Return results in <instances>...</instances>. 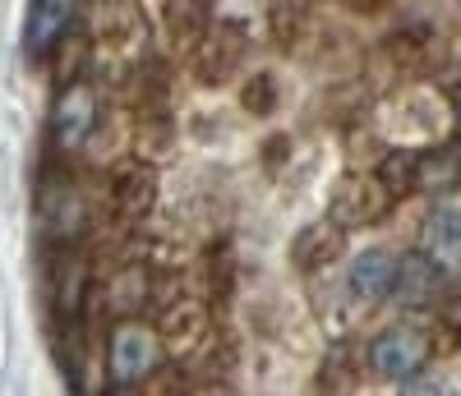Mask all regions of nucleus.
I'll return each mask as SVG.
<instances>
[{
  "label": "nucleus",
  "mask_w": 461,
  "mask_h": 396,
  "mask_svg": "<svg viewBox=\"0 0 461 396\" xmlns=\"http://www.w3.org/2000/svg\"><path fill=\"white\" fill-rule=\"evenodd\" d=\"M393 282H397V258L388 249H369L351 263V291L360 300H388L393 295Z\"/></svg>",
  "instance_id": "obj_6"
},
{
  "label": "nucleus",
  "mask_w": 461,
  "mask_h": 396,
  "mask_svg": "<svg viewBox=\"0 0 461 396\" xmlns=\"http://www.w3.org/2000/svg\"><path fill=\"white\" fill-rule=\"evenodd\" d=\"M97 125V97L88 84H65V93L56 97V111H51V139L74 152V148H84V139L93 134Z\"/></svg>",
  "instance_id": "obj_3"
},
{
  "label": "nucleus",
  "mask_w": 461,
  "mask_h": 396,
  "mask_svg": "<svg viewBox=\"0 0 461 396\" xmlns=\"http://www.w3.org/2000/svg\"><path fill=\"white\" fill-rule=\"evenodd\" d=\"M425 258L438 272H461V203H443L425 217Z\"/></svg>",
  "instance_id": "obj_5"
},
{
  "label": "nucleus",
  "mask_w": 461,
  "mask_h": 396,
  "mask_svg": "<svg viewBox=\"0 0 461 396\" xmlns=\"http://www.w3.org/2000/svg\"><path fill=\"white\" fill-rule=\"evenodd\" d=\"M245 106L249 111H267V106H273V78H254V84H249V93H245Z\"/></svg>",
  "instance_id": "obj_8"
},
{
  "label": "nucleus",
  "mask_w": 461,
  "mask_h": 396,
  "mask_svg": "<svg viewBox=\"0 0 461 396\" xmlns=\"http://www.w3.org/2000/svg\"><path fill=\"white\" fill-rule=\"evenodd\" d=\"M74 10L79 0H32V14H28V28H23V51L37 60V56H51L65 32L74 23Z\"/></svg>",
  "instance_id": "obj_4"
},
{
  "label": "nucleus",
  "mask_w": 461,
  "mask_h": 396,
  "mask_svg": "<svg viewBox=\"0 0 461 396\" xmlns=\"http://www.w3.org/2000/svg\"><path fill=\"white\" fill-rule=\"evenodd\" d=\"M162 364V337L139 319H121L106 337V374L115 387H139Z\"/></svg>",
  "instance_id": "obj_1"
},
{
  "label": "nucleus",
  "mask_w": 461,
  "mask_h": 396,
  "mask_svg": "<svg viewBox=\"0 0 461 396\" xmlns=\"http://www.w3.org/2000/svg\"><path fill=\"white\" fill-rule=\"evenodd\" d=\"M429 364V337L415 332V328H388L369 341V369L383 378H415L420 369Z\"/></svg>",
  "instance_id": "obj_2"
},
{
  "label": "nucleus",
  "mask_w": 461,
  "mask_h": 396,
  "mask_svg": "<svg viewBox=\"0 0 461 396\" xmlns=\"http://www.w3.org/2000/svg\"><path fill=\"white\" fill-rule=\"evenodd\" d=\"M79 194H74L69 184H60V180H47V189H42V221H47V230L51 235H69L79 230Z\"/></svg>",
  "instance_id": "obj_7"
}]
</instances>
